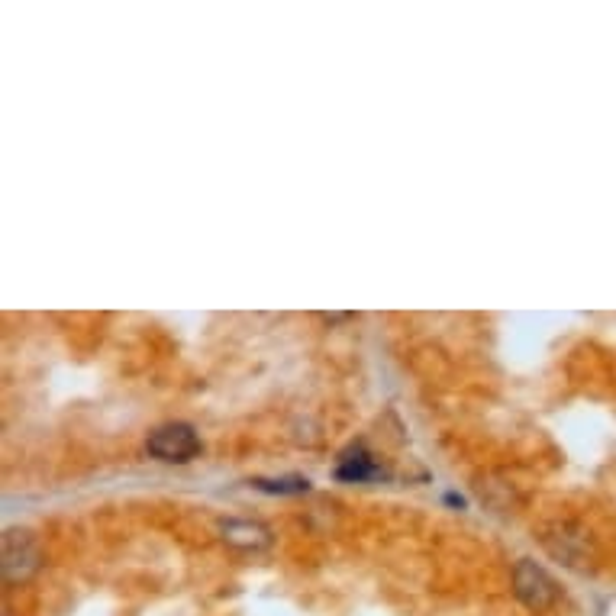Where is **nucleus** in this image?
I'll use <instances>...</instances> for the list:
<instances>
[{
  "label": "nucleus",
  "instance_id": "obj_1",
  "mask_svg": "<svg viewBox=\"0 0 616 616\" xmlns=\"http://www.w3.org/2000/svg\"><path fill=\"white\" fill-rule=\"evenodd\" d=\"M146 452L159 462H171V465H184L200 452V439L194 433V426L188 423H168L159 426L146 442Z\"/></svg>",
  "mask_w": 616,
  "mask_h": 616
},
{
  "label": "nucleus",
  "instance_id": "obj_2",
  "mask_svg": "<svg viewBox=\"0 0 616 616\" xmlns=\"http://www.w3.org/2000/svg\"><path fill=\"white\" fill-rule=\"evenodd\" d=\"M513 591H517V597L529 610H549L558 597L555 581L536 562H529V558H523V562L513 568Z\"/></svg>",
  "mask_w": 616,
  "mask_h": 616
},
{
  "label": "nucleus",
  "instance_id": "obj_3",
  "mask_svg": "<svg viewBox=\"0 0 616 616\" xmlns=\"http://www.w3.org/2000/svg\"><path fill=\"white\" fill-rule=\"evenodd\" d=\"M39 568V542L30 529H7L4 536V578L26 581Z\"/></svg>",
  "mask_w": 616,
  "mask_h": 616
},
{
  "label": "nucleus",
  "instance_id": "obj_4",
  "mask_svg": "<svg viewBox=\"0 0 616 616\" xmlns=\"http://www.w3.org/2000/svg\"><path fill=\"white\" fill-rule=\"evenodd\" d=\"M378 475H381V468H378L375 458L368 455L365 446H352L346 455L339 458V468H336V478L339 481H352V484L371 481V478H378Z\"/></svg>",
  "mask_w": 616,
  "mask_h": 616
},
{
  "label": "nucleus",
  "instance_id": "obj_5",
  "mask_svg": "<svg viewBox=\"0 0 616 616\" xmlns=\"http://www.w3.org/2000/svg\"><path fill=\"white\" fill-rule=\"evenodd\" d=\"M223 539L233 542V546H239V549H262L271 542L268 529L262 523H249V520H226Z\"/></svg>",
  "mask_w": 616,
  "mask_h": 616
},
{
  "label": "nucleus",
  "instance_id": "obj_6",
  "mask_svg": "<svg viewBox=\"0 0 616 616\" xmlns=\"http://www.w3.org/2000/svg\"><path fill=\"white\" fill-rule=\"evenodd\" d=\"M255 487H262V491H271V494H304L307 491V478H281V481H265L259 478Z\"/></svg>",
  "mask_w": 616,
  "mask_h": 616
}]
</instances>
